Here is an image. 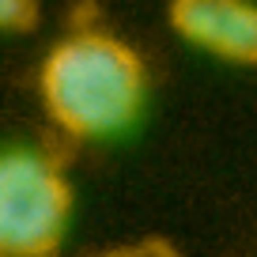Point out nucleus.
Segmentation results:
<instances>
[{
  "label": "nucleus",
  "instance_id": "nucleus-5",
  "mask_svg": "<svg viewBox=\"0 0 257 257\" xmlns=\"http://www.w3.org/2000/svg\"><path fill=\"white\" fill-rule=\"evenodd\" d=\"M98 257H178L167 242L159 238H144V242H133V246H117L110 253H98Z\"/></svg>",
  "mask_w": 257,
  "mask_h": 257
},
{
  "label": "nucleus",
  "instance_id": "nucleus-4",
  "mask_svg": "<svg viewBox=\"0 0 257 257\" xmlns=\"http://www.w3.org/2000/svg\"><path fill=\"white\" fill-rule=\"evenodd\" d=\"M38 23L34 0H0V31H31Z\"/></svg>",
  "mask_w": 257,
  "mask_h": 257
},
{
  "label": "nucleus",
  "instance_id": "nucleus-2",
  "mask_svg": "<svg viewBox=\"0 0 257 257\" xmlns=\"http://www.w3.org/2000/svg\"><path fill=\"white\" fill-rule=\"evenodd\" d=\"M72 216V185L31 148L0 152V257H53Z\"/></svg>",
  "mask_w": 257,
  "mask_h": 257
},
{
  "label": "nucleus",
  "instance_id": "nucleus-1",
  "mask_svg": "<svg viewBox=\"0 0 257 257\" xmlns=\"http://www.w3.org/2000/svg\"><path fill=\"white\" fill-rule=\"evenodd\" d=\"M38 87L49 117L68 137H113L144 106V64L113 34L80 31L49 49Z\"/></svg>",
  "mask_w": 257,
  "mask_h": 257
},
{
  "label": "nucleus",
  "instance_id": "nucleus-3",
  "mask_svg": "<svg viewBox=\"0 0 257 257\" xmlns=\"http://www.w3.org/2000/svg\"><path fill=\"white\" fill-rule=\"evenodd\" d=\"M170 23L197 49H208L231 64H257L253 0H170Z\"/></svg>",
  "mask_w": 257,
  "mask_h": 257
}]
</instances>
